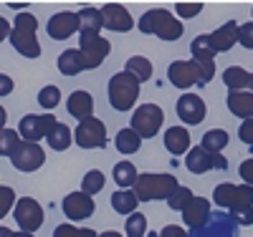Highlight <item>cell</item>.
Returning a JSON list of instances; mask_svg holds the SVG:
<instances>
[{"label":"cell","mask_w":253,"mask_h":237,"mask_svg":"<svg viewBox=\"0 0 253 237\" xmlns=\"http://www.w3.org/2000/svg\"><path fill=\"white\" fill-rule=\"evenodd\" d=\"M223 83L228 91H251L253 94V73L246 71L243 66H228L223 71Z\"/></svg>","instance_id":"603a6c76"},{"label":"cell","mask_w":253,"mask_h":237,"mask_svg":"<svg viewBox=\"0 0 253 237\" xmlns=\"http://www.w3.org/2000/svg\"><path fill=\"white\" fill-rule=\"evenodd\" d=\"M13 237H36L33 232H23V230H20V232H13Z\"/></svg>","instance_id":"f907efd6"},{"label":"cell","mask_w":253,"mask_h":237,"mask_svg":"<svg viewBox=\"0 0 253 237\" xmlns=\"http://www.w3.org/2000/svg\"><path fill=\"white\" fill-rule=\"evenodd\" d=\"M251 13H253V10H251Z\"/></svg>","instance_id":"816d5d0a"},{"label":"cell","mask_w":253,"mask_h":237,"mask_svg":"<svg viewBox=\"0 0 253 237\" xmlns=\"http://www.w3.org/2000/svg\"><path fill=\"white\" fill-rule=\"evenodd\" d=\"M5 119H8V114H5V109H3V106H0V132L5 129Z\"/></svg>","instance_id":"c3c4849f"},{"label":"cell","mask_w":253,"mask_h":237,"mask_svg":"<svg viewBox=\"0 0 253 237\" xmlns=\"http://www.w3.org/2000/svg\"><path fill=\"white\" fill-rule=\"evenodd\" d=\"M165 149L175 157L187 154L190 152V132L185 126H170L165 132Z\"/></svg>","instance_id":"d4e9b609"},{"label":"cell","mask_w":253,"mask_h":237,"mask_svg":"<svg viewBox=\"0 0 253 237\" xmlns=\"http://www.w3.org/2000/svg\"><path fill=\"white\" fill-rule=\"evenodd\" d=\"M238 23L236 20H228V23H223L218 31L210 33V43H213V48L215 53H228L230 48L238 43Z\"/></svg>","instance_id":"ffe728a7"},{"label":"cell","mask_w":253,"mask_h":237,"mask_svg":"<svg viewBox=\"0 0 253 237\" xmlns=\"http://www.w3.org/2000/svg\"><path fill=\"white\" fill-rule=\"evenodd\" d=\"M0 237H13V230H8V227H0Z\"/></svg>","instance_id":"681fc988"},{"label":"cell","mask_w":253,"mask_h":237,"mask_svg":"<svg viewBox=\"0 0 253 237\" xmlns=\"http://www.w3.org/2000/svg\"><path fill=\"white\" fill-rule=\"evenodd\" d=\"M185 167L193 174H205L210 169H228V159L223 154H210L203 146H193L185 154Z\"/></svg>","instance_id":"7c38bea8"},{"label":"cell","mask_w":253,"mask_h":237,"mask_svg":"<svg viewBox=\"0 0 253 237\" xmlns=\"http://www.w3.org/2000/svg\"><path fill=\"white\" fill-rule=\"evenodd\" d=\"M58 71L63 76H76L81 71H86L84 68V58H81V51L79 48H66L61 56H58Z\"/></svg>","instance_id":"484cf974"},{"label":"cell","mask_w":253,"mask_h":237,"mask_svg":"<svg viewBox=\"0 0 253 237\" xmlns=\"http://www.w3.org/2000/svg\"><path fill=\"white\" fill-rule=\"evenodd\" d=\"M175 10H177V18H195V15H200L203 3H177Z\"/></svg>","instance_id":"60d3db41"},{"label":"cell","mask_w":253,"mask_h":237,"mask_svg":"<svg viewBox=\"0 0 253 237\" xmlns=\"http://www.w3.org/2000/svg\"><path fill=\"white\" fill-rule=\"evenodd\" d=\"M230 220H233L238 227H248V225H253V207H238V209H230Z\"/></svg>","instance_id":"ab89813d"},{"label":"cell","mask_w":253,"mask_h":237,"mask_svg":"<svg viewBox=\"0 0 253 237\" xmlns=\"http://www.w3.org/2000/svg\"><path fill=\"white\" fill-rule=\"evenodd\" d=\"M208 220H210V200H205V197H195L193 202L185 207V212H182L185 227H190L193 232L203 230L208 225Z\"/></svg>","instance_id":"d6986e66"},{"label":"cell","mask_w":253,"mask_h":237,"mask_svg":"<svg viewBox=\"0 0 253 237\" xmlns=\"http://www.w3.org/2000/svg\"><path fill=\"white\" fill-rule=\"evenodd\" d=\"M124 71L132 73L139 83H144V81L152 78V61L144 58V56H132L129 61L124 63Z\"/></svg>","instance_id":"4dcf8cb0"},{"label":"cell","mask_w":253,"mask_h":237,"mask_svg":"<svg viewBox=\"0 0 253 237\" xmlns=\"http://www.w3.org/2000/svg\"><path fill=\"white\" fill-rule=\"evenodd\" d=\"M139 81L132 76V73H126V71H119L109 78V103H112V109L114 111H132L134 109V103H137V96H139Z\"/></svg>","instance_id":"277c9868"},{"label":"cell","mask_w":253,"mask_h":237,"mask_svg":"<svg viewBox=\"0 0 253 237\" xmlns=\"http://www.w3.org/2000/svg\"><path fill=\"white\" fill-rule=\"evenodd\" d=\"M74 141L81 149H104L107 146V124L96 116L79 121L76 132H74Z\"/></svg>","instance_id":"ba28073f"},{"label":"cell","mask_w":253,"mask_h":237,"mask_svg":"<svg viewBox=\"0 0 253 237\" xmlns=\"http://www.w3.org/2000/svg\"><path fill=\"white\" fill-rule=\"evenodd\" d=\"M56 124H58V121H56L53 114H28V116L20 119L18 134H20V139H23V141L38 144L41 139L48 136V132H51Z\"/></svg>","instance_id":"9c48e42d"},{"label":"cell","mask_w":253,"mask_h":237,"mask_svg":"<svg viewBox=\"0 0 253 237\" xmlns=\"http://www.w3.org/2000/svg\"><path fill=\"white\" fill-rule=\"evenodd\" d=\"M36 31H38L36 15H31V13H18L15 15V23H13V31H10V43L20 56H26V58L41 56V43H38Z\"/></svg>","instance_id":"3957f363"},{"label":"cell","mask_w":253,"mask_h":237,"mask_svg":"<svg viewBox=\"0 0 253 237\" xmlns=\"http://www.w3.org/2000/svg\"><path fill=\"white\" fill-rule=\"evenodd\" d=\"M43 162H46V152L41 149V144L33 141H20L15 154L10 157V164L18 171H36L38 167H43Z\"/></svg>","instance_id":"4fadbf2b"},{"label":"cell","mask_w":253,"mask_h":237,"mask_svg":"<svg viewBox=\"0 0 253 237\" xmlns=\"http://www.w3.org/2000/svg\"><path fill=\"white\" fill-rule=\"evenodd\" d=\"M23 141L20 139V134L15 132V129H3L0 132V157H13L15 154V149H18V144Z\"/></svg>","instance_id":"d6a6232c"},{"label":"cell","mask_w":253,"mask_h":237,"mask_svg":"<svg viewBox=\"0 0 253 237\" xmlns=\"http://www.w3.org/2000/svg\"><path fill=\"white\" fill-rule=\"evenodd\" d=\"M190 53H193V61L200 66V71L205 73V81L210 83L215 76V48H213V43H210V35H198L193 38V43H190Z\"/></svg>","instance_id":"9a60e30c"},{"label":"cell","mask_w":253,"mask_h":237,"mask_svg":"<svg viewBox=\"0 0 253 237\" xmlns=\"http://www.w3.org/2000/svg\"><path fill=\"white\" fill-rule=\"evenodd\" d=\"M238 139H241L243 144L253 146V119H246V121L241 124V129H238Z\"/></svg>","instance_id":"7bdbcfd3"},{"label":"cell","mask_w":253,"mask_h":237,"mask_svg":"<svg viewBox=\"0 0 253 237\" xmlns=\"http://www.w3.org/2000/svg\"><path fill=\"white\" fill-rule=\"evenodd\" d=\"M160 237H190V235H187L185 227H180V225H165L162 232H160Z\"/></svg>","instance_id":"f6af8a7d"},{"label":"cell","mask_w":253,"mask_h":237,"mask_svg":"<svg viewBox=\"0 0 253 237\" xmlns=\"http://www.w3.org/2000/svg\"><path fill=\"white\" fill-rule=\"evenodd\" d=\"M104 174L99 169H91V171H86V177H84V182H81V192H86L89 197H94V195H99V192L104 189Z\"/></svg>","instance_id":"d590c367"},{"label":"cell","mask_w":253,"mask_h":237,"mask_svg":"<svg viewBox=\"0 0 253 237\" xmlns=\"http://www.w3.org/2000/svg\"><path fill=\"white\" fill-rule=\"evenodd\" d=\"M228 111L233 116H241L243 121L246 119H253V94L251 91H228Z\"/></svg>","instance_id":"cb8c5ba5"},{"label":"cell","mask_w":253,"mask_h":237,"mask_svg":"<svg viewBox=\"0 0 253 237\" xmlns=\"http://www.w3.org/2000/svg\"><path fill=\"white\" fill-rule=\"evenodd\" d=\"M238 171H241V179H243L248 187H253V157L246 159V162H241Z\"/></svg>","instance_id":"ee69618b"},{"label":"cell","mask_w":253,"mask_h":237,"mask_svg":"<svg viewBox=\"0 0 253 237\" xmlns=\"http://www.w3.org/2000/svg\"><path fill=\"white\" fill-rule=\"evenodd\" d=\"M10 31H13V26L8 23L3 15H0V43H3L5 38H10Z\"/></svg>","instance_id":"7dc6e473"},{"label":"cell","mask_w":253,"mask_h":237,"mask_svg":"<svg viewBox=\"0 0 253 237\" xmlns=\"http://www.w3.org/2000/svg\"><path fill=\"white\" fill-rule=\"evenodd\" d=\"M167 78H170V83L175 86V89L180 91H187L193 89V86H205V73L200 71V66L190 58V61H172L170 68H167Z\"/></svg>","instance_id":"8992f818"},{"label":"cell","mask_w":253,"mask_h":237,"mask_svg":"<svg viewBox=\"0 0 253 237\" xmlns=\"http://www.w3.org/2000/svg\"><path fill=\"white\" fill-rule=\"evenodd\" d=\"M112 177H114V182H117L122 189H129V187L137 184L139 171H137V167H134L132 162H117L114 169H112Z\"/></svg>","instance_id":"83f0119b"},{"label":"cell","mask_w":253,"mask_h":237,"mask_svg":"<svg viewBox=\"0 0 253 237\" xmlns=\"http://www.w3.org/2000/svg\"><path fill=\"white\" fill-rule=\"evenodd\" d=\"M177 189L180 184L175 174H167V171H142L134 184V195L139 202H155V200L167 202Z\"/></svg>","instance_id":"6da1fadb"},{"label":"cell","mask_w":253,"mask_h":237,"mask_svg":"<svg viewBox=\"0 0 253 237\" xmlns=\"http://www.w3.org/2000/svg\"><path fill=\"white\" fill-rule=\"evenodd\" d=\"M15 202H18V200H15V192H13L10 187H0V220H3L5 214L13 209Z\"/></svg>","instance_id":"f35d334b"},{"label":"cell","mask_w":253,"mask_h":237,"mask_svg":"<svg viewBox=\"0 0 253 237\" xmlns=\"http://www.w3.org/2000/svg\"><path fill=\"white\" fill-rule=\"evenodd\" d=\"M13 91V78L5 76V73H0V96H8Z\"/></svg>","instance_id":"bcb514c9"},{"label":"cell","mask_w":253,"mask_h":237,"mask_svg":"<svg viewBox=\"0 0 253 237\" xmlns=\"http://www.w3.org/2000/svg\"><path fill=\"white\" fill-rule=\"evenodd\" d=\"M228 141H230V136H228L225 129H210V132L203 134L200 146L205 149V152H210V154H220L223 149L228 146Z\"/></svg>","instance_id":"f546056e"},{"label":"cell","mask_w":253,"mask_h":237,"mask_svg":"<svg viewBox=\"0 0 253 237\" xmlns=\"http://www.w3.org/2000/svg\"><path fill=\"white\" fill-rule=\"evenodd\" d=\"M137 28L144 33V35H157L162 40H177L182 35V23L170 13V10H165V8H152V10H147L142 18H139V23Z\"/></svg>","instance_id":"7a4b0ae2"},{"label":"cell","mask_w":253,"mask_h":237,"mask_svg":"<svg viewBox=\"0 0 253 237\" xmlns=\"http://www.w3.org/2000/svg\"><path fill=\"white\" fill-rule=\"evenodd\" d=\"M137 204H139V200H137L134 192H129V189H119V192L112 195V207H114L117 214H134Z\"/></svg>","instance_id":"1f68e13d"},{"label":"cell","mask_w":253,"mask_h":237,"mask_svg":"<svg viewBox=\"0 0 253 237\" xmlns=\"http://www.w3.org/2000/svg\"><path fill=\"white\" fill-rule=\"evenodd\" d=\"M238 43H241L243 48L253 51V20H251V23H243L238 28Z\"/></svg>","instance_id":"b9f144b4"},{"label":"cell","mask_w":253,"mask_h":237,"mask_svg":"<svg viewBox=\"0 0 253 237\" xmlns=\"http://www.w3.org/2000/svg\"><path fill=\"white\" fill-rule=\"evenodd\" d=\"M79 51H81V58H84V68L91 71V68H99L101 63L107 61V56L112 51V43L104 35L79 38Z\"/></svg>","instance_id":"30bf717a"},{"label":"cell","mask_w":253,"mask_h":237,"mask_svg":"<svg viewBox=\"0 0 253 237\" xmlns=\"http://www.w3.org/2000/svg\"><path fill=\"white\" fill-rule=\"evenodd\" d=\"M46 31H48V35H51L53 40H66V38H71L74 33H79V13H74V10H61V13L51 15Z\"/></svg>","instance_id":"ac0fdd59"},{"label":"cell","mask_w":253,"mask_h":237,"mask_svg":"<svg viewBox=\"0 0 253 237\" xmlns=\"http://www.w3.org/2000/svg\"><path fill=\"white\" fill-rule=\"evenodd\" d=\"M162 121H165V111L160 109L157 103H142L132 114V129L142 139L157 136V132L162 129Z\"/></svg>","instance_id":"52a82bcc"},{"label":"cell","mask_w":253,"mask_h":237,"mask_svg":"<svg viewBox=\"0 0 253 237\" xmlns=\"http://www.w3.org/2000/svg\"><path fill=\"white\" fill-rule=\"evenodd\" d=\"M213 202L223 209H238V207H253V187L248 184H230L223 182L213 189Z\"/></svg>","instance_id":"5b68a950"},{"label":"cell","mask_w":253,"mask_h":237,"mask_svg":"<svg viewBox=\"0 0 253 237\" xmlns=\"http://www.w3.org/2000/svg\"><path fill=\"white\" fill-rule=\"evenodd\" d=\"M114 144H117V152H122V154H137L139 146H142V136L132 126H126V129H119L117 132Z\"/></svg>","instance_id":"4316f807"},{"label":"cell","mask_w":253,"mask_h":237,"mask_svg":"<svg viewBox=\"0 0 253 237\" xmlns=\"http://www.w3.org/2000/svg\"><path fill=\"white\" fill-rule=\"evenodd\" d=\"M101 18H104V28L107 31H114V33H126L134 28V18L129 15L124 5H117V3H107L101 5Z\"/></svg>","instance_id":"e0dca14e"},{"label":"cell","mask_w":253,"mask_h":237,"mask_svg":"<svg viewBox=\"0 0 253 237\" xmlns=\"http://www.w3.org/2000/svg\"><path fill=\"white\" fill-rule=\"evenodd\" d=\"M177 116H180V121L182 124H187V126H198V124H203L205 121V114H208V106H205V101L198 96V94H182L180 99H177Z\"/></svg>","instance_id":"5bb4252c"},{"label":"cell","mask_w":253,"mask_h":237,"mask_svg":"<svg viewBox=\"0 0 253 237\" xmlns=\"http://www.w3.org/2000/svg\"><path fill=\"white\" fill-rule=\"evenodd\" d=\"M66 111L74 119H79V121L91 119L94 116V99H91V94L89 91H74L66 99Z\"/></svg>","instance_id":"7402d4cb"},{"label":"cell","mask_w":253,"mask_h":237,"mask_svg":"<svg viewBox=\"0 0 253 237\" xmlns=\"http://www.w3.org/2000/svg\"><path fill=\"white\" fill-rule=\"evenodd\" d=\"M63 214L71 220V222H81V220H89L94 214V197H89L86 192H71V195L63 197Z\"/></svg>","instance_id":"2e32d148"},{"label":"cell","mask_w":253,"mask_h":237,"mask_svg":"<svg viewBox=\"0 0 253 237\" xmlns=\"http://www.w3.org/2000/svg\"><path fill=\"white\" fill-rule=\"evenodd\" d=\"M15 222L23 232H36L43 225V207H41L33 197H20L15 202Z\"/></svg>","instance_id":"8fae6325"},{"label":"cell","mask_w":253,"mask_h":237,"mask_svg":"<svg viewBox=\"0 0 253 237\" xmlns=\"http://www.w3.org/2000/svg\"><path fill=\"white\" fill-rule=\"evenodd\" d=\"M104 18L99 8H84L79 10V38H94L101 35Z\"/></svg>","instance_id":"44dd1931"},{"label":"cell","mask_w":253,"mask_h":237,"mask_svg":"<svg viewBox=\"0 0 253 237\" xmlns=\"http://www.w3.org/2000/svg\"><path fill=\"white\" fill-rule=\"evenodd\" d=\"M144 232H147V217L142 212L129 214L126 222H124V235L126 237H144Z\"/></svg>","instance_id":"e575fe53"},{"label":"cell","mask_w":253,"mask_h":237,"mask_svg":"<svg viewBox=\"0 0 253 237\" xmlns=\"http://www.w3.org/2000/svg\"><path fill=\"white\" fill-rule=\"evenodd\" d=\"M46 141H48L51 149H56V152H66V149L71 146V141H74V132H71L66 124L58 121V124L51 129V132H48Z\"/></svg>","instance_id":"f1b7e54d"},{"label":"cell","mask_w":253,"mask_h":237,"mask_svg":"<svg viewBox=\"0 0 253 237\" xmlns=\"http://www.w3.org/2000/svg\"><path fill=\"white\" fill-rule=\"evenodd\" d=\"M58 103H61V89L58 86H43V89L38 91V106L41 109L51 111V109H56Z\"/></svg>","instance_id":"836d02e7"},{"label":"cell","mask_w":253,"mask_h":237,"mask_svg":"<svg viewBox=\"0 0 253 237\" xmlns=\"http://www.w3.org/2000/svg\"><path fill=\"white\" fill-rule=\"evenodd\" d=\"M193 200H195L193 189H190V187H180V189L175 192V195H172L170 200H167V207L175 209V212H185V207H187L190 202H193Z\"/></svg>","instance_id":"8d00e7d4"},{"label":"cell","mask_w":253,"mask_h":237,"mask_svg":"<svg viewBox=\"0 0 253 237\" xmlns=\"http://www.w3.org/2000/svg\"><path fill=\"white\" fill-rule=\"evenodd\" d=\"M53 237H99V235L89 227H76V225L66 222V225H58L53 230Z\"/></svg>","instance_id":"74e56055"}]
</instances>
